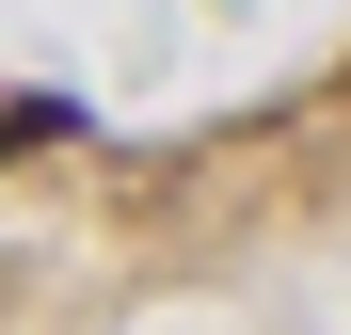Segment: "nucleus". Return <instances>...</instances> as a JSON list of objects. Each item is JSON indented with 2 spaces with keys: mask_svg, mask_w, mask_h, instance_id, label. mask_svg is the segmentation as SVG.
I'll list each match as a JSON object with an SVG mask.
<instances>
[{
  "mask_svg": "<svg viewBox=\"0 0 351 335\" xmlns=\"http://www.w3.org/2000/svg\"><path fill=\"white\" fill-rule=\"evenodd\" d=\"M48 144H80V96H16L0 112V160H48Z\"/></svg>",
  "mask_w": 351,
  "mask_h": 335,
  "instance_id": "1",
  "label": "nucleus"
}]
</instances>
